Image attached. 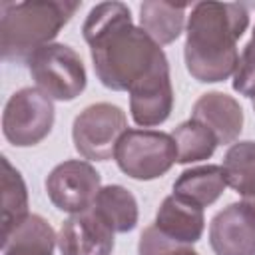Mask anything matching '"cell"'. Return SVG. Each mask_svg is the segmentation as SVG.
<instances>
[{
	"label": "cell",
	"mask_w": 255,
	"mask_h": 255,
	"mask_svg": "<svg viewBox=\"0 0 255 255\" xmlns=\"http://www.w3.org/2000/svg\"><path fill=\"white\" fill-rule=\"evenodd\" d=\"M98 80L114 92H129L165 56L139 26L124 2L94 6L82 26Z\"/></svg>",
	"instance_id": "cell-1"
},
{
	"label": "cell",
	"mask_w": 255,
	"mask_h": 255,
	"mask_svg": "<svg viewBox=\"0 0 255 255\" xmlns=\"http://www.w3.org/2000/svg\"><path fill=\"white\" fill-rule=\"evenodd\" d=\"M249 26V12L239 2H197L191 8L185 32V68L203 84L233 76L239 52L237 40Z\"/></svg>",
	"instance_id": "cell-2"
},
{
	"label": "cell",
	"mask_w": 255,
	"mask_h": 255,
	"mask_svg": "<svg viewBox=\"0 0 255 255\" xmlns=\"http://www.w3.org/2000/svg\"><path fill=\"white\" fill-rule=\"evenodd\" d=\"M82 2L30 0L0 2V54L4 62L28 64V60L60 34Z\"/></svg>",
	"instance_id": "cell-3"
},
{
	"label": "cell",
	"mask_w": 255,
	"mask_h": 255,
	"mask_svg": "<svg viewBox=\"0 0 255 255\" xmlns=\"http://www.w3.org/2000/svg\"><path fill=\"white\" fill-rule=\"evenodd\" d=\"M114 159L131 179L149 181L165 175L177 161L171 133L155 129H126L120 137Z\"/></svg>",
	"instance_id": "cell-4"
},
{
	"label": "cell",
	"mask_w": 255,
	"mask_h": 255,
	"mask_svg": "<svg viewBox=\"0 0 255 255\" xmlns=\"http://www.w3.org/2000/svg\"><path fill=\"white\" fill-rule=\"evenodd\" d=\"M28 70L38 90L50 100L72 102L86 90V68L80 54L68 44L52 42L40 48L30 60Z\"/></svg>",
	"instance_id": "cell-5"
},
{
	"label": "cell",
	"mask_w": 255,
	"mask_h": 255,
	"mask_svg": "<svg viewBox=\"0 0 255 255\" xmlns=\"http://www.w3.org/2000/svg\"><path fill=\"white\" fill-rule=\"evenodd\" d=\"M128 129L126 112L108 102L84 108L72 126L76 151L90 161H108L114 157L120 137Z\"/></svg>",
	"instance_id": "cell-6"
},
{
	"label": "cell",
	"mask_w": 255,
	"mask_h": 255,
	"mask_svg": "<svg viewBox=\"0 0 255 255\" xmlns=\"http://www.w3.org/2000/svg\"><path fill=\"white\" fill-rule=\"evenodd\" d=\"M54 126V104L38 88H22L14 92L2 114L4 137L16 147L40 143Z\"/></svg>",
	"instance_id": "cell-7"
},
{
	"label": "cell",
	"mask_w": 255,
	"mask_h": 255,
	"mask_svg": "<svg viewBox=\"0 0 255 255\" xmlns=\"http://www.w3.org/2000/svg\"><path fill=\"white\" fill-rule=\"evenodd\" d=\"M102 189V179L90 161L68 159L46 177V191L54 207L70 215L88 211Z\"/></svg>",
	"instance_id": "cell-8"
},
{
	"label": "cell",
	"mask_w": 255,
	"mask_h": 255,
	"mask_svg": "<svg viewBox=\"0 0 255 255\" xmlns=\"http://www.w3.org/2000/svg\"><path fill=\"white\" fill-rule=\"evenodd\" d=\"M173 110V88L169 78V62L163 56L139 82L129 90L131 120L141 128L163 124Z\"/></svg>",
	"instance_id": "cell-9"
},
{
	"label": "cell",
	"mask_w": 255,
	"mask_h": 255,
	"mask_svg": "<svg viewBox=\"0 0 255 255\" xmlns=\"http://www.w3.org/2000/svg\"><path fill=\"white\" fill-rule=\"evenodd\" d=\"M215 255H255V213L245 203H229L209 223Z\"/></svg>",
	"instance_id": "cell-10"
},
{
	"label": "cell",
	"mask_w": 255,
	"mask_h": 255,
	"mask_svg": "<svg viewBox=\"0 0 255 255\" xmlns=\"http://www.w3.org/2000/svg\"><path fill=\"white\" fill-rule=\"evenodd\" d=\"M62 255H112L114 231L92 211L70 215L58 233Z\"/></svg>",
	"instance_id": "cell-11"
},
{
	"label": "cell",
	"mask_w": 255,
	"mask_h": 255,
	"mask_svg": "<svg viewBox=\"0 0 255 255\" xmlns=\"http://www.w3.org/2000/svg\"><path fill=\"white\" fill-rule=\"evenodd\" d=\"M191 120H197L213 131L217 143H233L243 129V110L233 96L207 92L193 104Z\"/></svg>",
	"instance_id": "cell-12"
},
{
	"label": "cell",
	"mask_w": 255,
	"mask_h": 255,
	"mask_svg": "<svg viewBox=\"0 0 255 255\" xmlns=\"http://www.w3.org/2000/svg\"><path fill=\"white\" fill-rule=\"evenodd\" d=\"M153 225L163 235L191 245L201 239L203 229H205L203 207L193 205L191 201L171 193L161 201V205L155 213Z\"/></svg>",
	"instance_id": "cell-13"
},
{
	"label": "cell",
	"mask_w": 255,
	"mask_h": 255,
	"mask_svg": "<svg viewBox=\"0 0 255 255\" xmlns=\"http://www.w3.org/2000/svg\"><path fill=\"white\" fill-rule=\"evenodd\" d=\"M185 10H187V4L145 0L139 4V28L157 46L171 44L183 32Z\"/></svg>",
	"instance_id": "cell-14"
},
{
	"label": "cell",
	"mask_w": 255,
	"mask_h": 255,
	"mask_svg": "<svg viewBox=\"0 0 255 255\" xmlns=\"http://www.w3.org/2000/svg\"><path fill=\"white\" fill-rule=\"evenodd\" d=\"M227 187L225 171L221 165H199L181 171L173 183V193L191 201L193 205L207 207L215 203Z\"/></svg>",
	"instance_id": "cell-15"
},
{
	"label": "cell",
	"mask_w": 255,
	"mask_h": 255,
	"mask_svg": "<svg viewBox=\"0 0 255 255\" xmlns=\"http://www.w3.org/2000/svg\"><path fill=\"white\" fill-rule=\"evenodd\" d=\"M58 237L52 225L30 213L8 237L2 239V255H54Z\"/></svg>",
	"instance_id": "cell-16"
},
{
	"label": "cell",
	"mask_w": 255,
	"mask_h": 255,
	"mask_svg": "<svg viewBox=\"0 0 255 255\" xmlns=\"http://www.w3.org/2000/svg\"><path fill=\"white\" fill-rule=\"evenodd\" d=\"M90 209L114 233H128L137 225V201L124 185H104Z\"/></svg>",
	"instance_id": "cell-17"
},
{
	"label": "cell",
	"mask_w": 255,
	"mask_h": 255,
	"mask_svg": "<svg viewBox=\"0 0 255 255\" xmlns=\"http://www.w3.org/2000/svg\"><path fill=\"white\" fill-rule=\"evenodd\" d=\"M28 187L22 173L2 157V239L28 217Z\"/></svg>",
	"instance_id": "cell-18"
},
{
	"label": "cell",
	"mask_w": 255,
	"mask_h": 255,
	"mask_svg": "<svg viewBox=\"0 0 255 255\" xmlns=\"http://www.w3.org/2000/svg\"><path fill=\"white\" fill-rule=\"evenodd\" d=\"M221 167L227 185L233 187L241 199L255 195V141L245 139L233 143L227 149Z\"/></svg>",
	"instance_id": "cell-19"
},
{
	"label": "cell",
	"mask_w": 255,
	"mask_h": 255,
	"mask_svg": "<svg viewBox=\"0 0 255 255\" xmlns=\"http://www.w3.org/2000/svg\"><path fill=\"white\" fill-rule=\"evenodd\" d=\"M171 137L177 149V163H193V161L209 159L215 153V147L219 145L213 131L203 124H199L197 120H187L179 124L171 131Z\"/></svg>",
	"instance_id": "cell-20"
},
{
	"label": "cell",
	"mask_w": 255,
	"mask_h": 255,
	"mask_svg": "<svg viewBox=\"0 0 255 255\" xmlns=\"http://www.w3.org/2000/svg\"><path fill=\"white\" fill-rule=\"evenodd\" d=\"M137 255H199V253L191 245L175 241L163 235L155 225H149L139 235Z\"/></svg>",
	"instance_id": "cell-21"
},
{
	"label": "cell",
	"mask_w": 255,
	"mask_h": 255,
	"mask_svg": "<svg viewBox=\"0 0 255 255\" xmlns=\"http://www.w3.org/2000/svg\"><path fill=\"white\" fill-rule=\"evenodd\" d=\"M233 90L245 98H255V42L249 40L239 54L233 72Z\"/></svg>",
	"instance_id": "cell-22"
},
{
	"label": "cell",
	"mask_w": 255,
	"mask_h": 255,
	"mask_svg": "<svg viewBox=\"0 0 255 255\" xmlns=\"http://www.w3.org/2000/svg\"><path fill=\"white\" fill-rule=\"evenodd\" d=\"M241 203H245V205L255 213V195H253V197H245V199H241Z\"/></svg>",
	"instance_id": "cell-23"
},
{
	"label": "cell",
	"mask_w": 255,
	"mask_h": 255,
	"mask_svg": "<svg viewBox=\"0 0 255 255\" xmlns=\"http://www.w3.org/2000/svg\"><path fill=\"white\" fill-rule=\"evenodd\" d=\"M251 40H253V42H255V28H253V36H251Z\"/></svg>",
	"instance_id": "cell-24"
},
{
	"label": "cell",
	"mask_w": 255,
	"mask_h": 255,
	"mask_svg": "<svg viewBox=\"0 0 255 255\" xmlns=\"http://www.w3.org/2000/svg\"><path fill=\"white\" fill-rule=\"evenodd\" d=\"M253 110H255V98H253Z\"/></svg>",
	"instance_id": "cell-25"
}]
</instances>
